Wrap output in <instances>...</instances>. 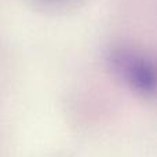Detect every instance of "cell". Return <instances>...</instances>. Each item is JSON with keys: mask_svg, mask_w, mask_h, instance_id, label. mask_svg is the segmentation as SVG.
Returning <instances> with one entry per match:
<instances>
[{"mask_svg": "<svg viewBox=\"0 0 157 157\" xmlns=\"http://www.w3.org/2000/svg\"><path fill=\"white\" fill-rule=\"evenodd\" d=\"M113 62L119 73L141 94L155 92V69L144 57L128 52H120L113 57Z\"/></svg>", "mask_w": 157, "mask_h": 157, "instance_id": "6da1fadb", "label": "cell"}]
</instances>
